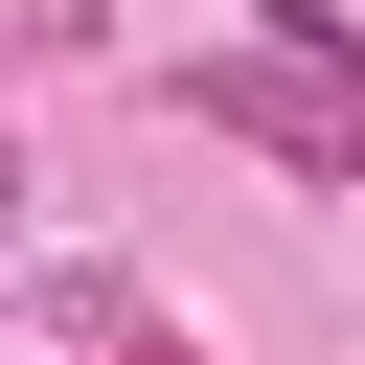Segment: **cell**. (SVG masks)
<instances>
[{"instance_id": "1", "label": "cell", "mask_w": 365, "mask_h": 365, "mask_svg": "<svg viewBox=\"0 0 365 365\" xmlns=\"http://www.w3.org/2000/svg\"><path fill=\"white\" fill-rule=\"evenodd\" d=\"M182 114H228V137H274V160L365 182V46H342V23H251V46H205V68H182Z\"/></svg>"}]
</instances>
